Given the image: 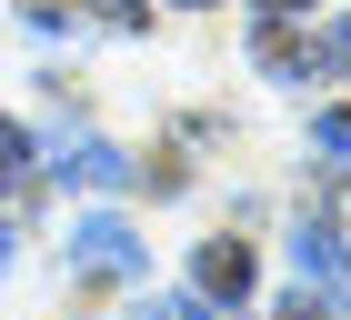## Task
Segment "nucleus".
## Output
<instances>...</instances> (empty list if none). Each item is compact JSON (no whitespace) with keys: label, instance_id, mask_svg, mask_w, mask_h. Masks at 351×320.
<instances>
[{"label":"nucleus","instance_id":"423d86ee","mask_svg":"<svg viewBox=\"0 0 351 320\" xmlns=\"http://www.w3.org/2000/svg\"><path fill=\"white\" fill-rule=\"evenodd\" d=\"M311 140H322V150L351 170V110H322V120H311Z\"/></svg>","mask_w":351,"mask_h":320},{"label":"nucleus","instance_id":"1a4fd4ad","mask_svg":"<svg viewBox=\"0 0 351 320\" xmlns=\"http://www.w3.org/2000/svg\"><path fill=\"white\" fill-rule=\"evenodd\" d=\"M101 21L110 30H141V0H101Z\"/></svg>","mask_w":351,"mask_h":320},{"label":"nucleus","instance_id":"9b49d317","mask_svg":"<svg viewBox=\"0 0 351 320\" xmlns=\"http://www.w3.org/2000/svg\"><path fill=\"white\" fill-rule=\"evenodd\" d=\"M281 320H331V300H311V291H301V300H291Z\"/></svg>","mask_w":351,"mask_h":320},{"label":"nucleus","instance_id":"f03ea898","mask_svg":"<svg viewBox=\"0 0 351 320\" xmlns=\"http://www.w3.org/2000/svg\"><path fill=\"white\" fill-rule=\"evenodd\" d=\"M51 170H60V181H81V190H121V181H131V150H110V140H60Z\"/></svg>","mask_w":351,"mask_h":320},{"label":"nucleus","instance_id":"9d476101","mask_svg":"<svg viewBox=\"0 0 351 320\" xmlns=\"http://www.w3.org/2000/svg\"><path fill=\"white\" fill-rule=\"evenodd\" d=\"M322 60H331V70H351V21H341V30L322 40Z\"/></svg>","mask_w":351,"mask_h":320},{"label":"nucleus","instance_id":"f8f14e48","mask_svg":"<svg viewBox=\"0 0 351 320\" xmlns=\"http://www.w3.org/2000/svg\"><path fill=\"white\" fill-rule=\"evenodd\" d=\"M21 10H30V21H60V10H71V0H21Z\"/></svg>","mask_w":351,"mask_h":320},{"label":"nucleus","instance_id":"6e6552de","mask_svg":"<svg viewBox=\"0 0 351 320\" xmlns=\"http://www.w3.org/2000/svg\"><path fill=\"white\" fill-rule=\"evenodd\" d=\"M141 320H211L201 300H181V291H161V300H141Z\"/></svg>","mask_w":351,"mask_h":320},{"label":"nucleus","instance_id":"7ed1b4c3","mask_svg":"<svg viewBox=\"0 0 351 320\" xmlns=\"http://www.w3.org/2000/svg\"><path fill=\"white\" fill-rule=\"evenodd\" d=\"M291 270H301V291H322V300H341V280H351V250L311 220V230L291 240Z\"/></svg>","mask_w":351,"mask_h":320},{"label":"nucleus","instance_id":"4468645a","mask_svg":"<svg viewBox=\"0 0 351 320\" xmlns=\"http://www.w3.org/2000/svg\"><path fill=\"white\" fill-rule=\"evenodd\" d=\"M191 10H201V0H191Z\"/></svg>","mask_w":351,"mask_h":320},{"label":"nucleus","instance_id":"ddd939ff","mask_svg":"<svg viewBox=\"0 0 351 320\" xmlns=\"http://www.w3.org/2000/svg\"><path fill=\"white\" fill-rule=\"evenodd\" d=\"M261 10H301V0H261Z\"/></svg>","mask_w":351,"mask_h":320},{"label":"nucleus","instance_id":"39448f33","mask_svg":"<svg viewBox=\"0 0 351 320\" xmlns=\"http://www.w3.org/2000/svg\"><path fill=\"white\" fill-rule=\"evenodd\" d=\"M251 60H261L271 80H301V70H311V60H301V40H291V30H261V40H251Z\"/></svg>","mask_w":351,"mask_h":320},{"label":"nucleus","instance_id":"f257e3e1","mask_svg":"<svg viewBox=\"0 0 351 320\" xmlns=\"http://www.w3.org/2000/svg\"><path fill=\"white\" fill-rule=\"evenodd\" d=\"M141 261H151L141 230H131V220H110V211L71 230V270H90V280H141Z\"/></svg>","mask_w":351,"mask_h":320},{"label":"nucleus","instance_id":"20e7f679","mask_svg":"<svg viewBox=\"0 0 351 320\" xmlns=\"http://www.w3.org/2000/svg\"><path fill=\"white\" fill-rule=\"evenodd\" d=\"M251 291V250L241 240H201V300H241Z\"/></svg>","mask_w":351,"mask_h":320},{"label":"nucleus","instance_id":"0eeeda50","mask_svg":"<svg viewBox=\"0 0 351 320\" xmlns=\"http://www.w3.org/2000/svg\"><path fill=\"white\" fill-rule=\"evenodd\" d=\"M30 170V140H21V120H0V181H21Z\"/></svg>","mask_w":351,"mask_h":320}]
</instances>
